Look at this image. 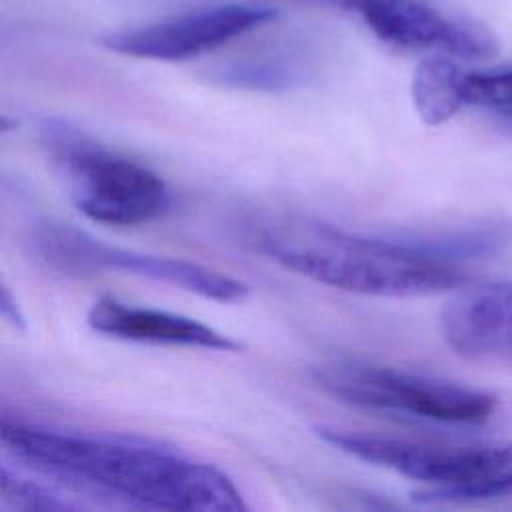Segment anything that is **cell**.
I'll return each mask as SVG.
<instances>
[{"label":"cell","instance_id":"ba28073f","mask_svg":"<svg viewBox=\"0 0 512 512\" xmlns=\"http://www.w3.org/2000/svg\"><path fill=\"white\" fill-rule=\"evenodd\" d=\"M344 8L356 10L382 42L400 50L452 58L498 54V40L486 26L452 16L428 0H346Z\"/></svg>","mask_w":512,"mask_h":512},{"label":"cell","instance_id":"9a60e30c","mask_svg":"<svg viewBox=\"0 0 512 512\" xmlns=\"http://www.w3.org/2000/svg\"><path fill=\"white\" fill-rule=\"evenodd\" d=\"M494 498H512V468L500 472L492 480H488L482 486H478L472 492V496L468 498V502H474V500H494Z\"/></svg>","mask_w":512,"mask_h":512},{"label":"cell","instance_id":"e0dca14e","mask_svg":"<svg viewBox=\"0 0 512 512\" xmlns=\"http://www.w3.org/2000/svg\"><path fill=\"white\" fill-rule=\"evenodd\" d=\"M316 2H332V4H340V6H344V2H346V0H316Z\"/></svg>","mask_w":512,"mask_h":512},{"label":"cell","instance_id":"277c9868","mask_svg":"<svg viewBox=\"0 0 512 512\" xmlns=\"http://www.w3.org/2000/svg\"><path fill=\"white\" fill-rule=\"evenodd\" d=\"M322 442L356 460L426 484L422 502H468L472 492L512 468L510 442H414L338 428H316Z\"/></svg>","mask_w":512,"mask_h":512},{"label":"cell","instance_id":"4fadbf2b","mask_svg":"<svg viewBox=\"0 0 512 512\" xmlns=\"http://www.w3.org/2000/svg\"><path fill=\"white\" fill-rule=\"evenodd\" d=\"M0 498L2 504L14 510H66L76 508L64 494L52 486H44L36 480L24 478L2 466L0 476Z\"/></svg>","mask_w":512,"mask_h":512},{"label":"cell","instance_id":"ac0fdd59","mask_svg":"<svg viewBox=\"0 0 512 512\" xmlns=\"http://www.w3.org/2000/svg\"><path fill=\"white\" fill-rule=\"evenodd\" d=\"M506 116H508V118H512V112H510V114H506Z\"/></svg>","mask_w":512,"mask_h":512},{"label":"cell","instance_id":"52a82bcc","mask_svg":"<svg viewBox=\"0 0 512 512\" xmlns=\"http://www.w3.org/2000/svg\"><path fill=\"white\" fill-rule=\"evenodd\" d=\"M278 12L258 4H222L184 12L146 26L108 32L102 46L146 60H186L210 52L272 20Z\"/></svg>","mask_w":512,"mask_h":512},{"label":"cell","instance_id":"2e32d148","mask_svg":"<svg viewBox=\"0 0 512 512\" xmlns=\"http://www.w3.org/2000/svg\"><path fill=\"white\" fill-rule=\"evenodd\" d=\"M2 314H4V318L6 320H10L12 322V326H16V328H26V318H24V314H22V310L18 308V304H16V300L12 298V294H10V290L8 288H4L2 290Z\"/></svg>","mask_w":512,"mask_h":512},{"label":"cell","instance_id":"8fae6325","mask_svg":"<svg viewBox=\"0 0 512 512\" xmlns=\"http://www.w3.org/2000/svg\"><path fill=\"white\" fill-rule=\"evenodd\" d=\"M464 70L452 56L430 54L424 58L412 78V102L420 120L428 126H440L450 120L462 106Z\"/></svg>","mask_w":512,"mask_h":512},{"label":"cell","instance_id":"7c38bea8","mask_svg":"<svg viewBox=\"0 0 512 512\" xmlns=\"http://www.w3.org/2000/svg\"><path fill=\"white\" fill-rule=\"evenodd\" d=\"M212 80L248 90H286L302 80V68L280 56H256L228 62L216 68Z\"/></svg>","mask_w":512,"mask_h":512},{"label":"cell","instance_id":"5bb4252c","mask_svg":"<svg viewBox=\"0 0 512 512\" xmlns=\"http://www.w3.org/2000/svg\"><path fill=\"white\" fill-rule=\"evenodd\" d=\"M460 94L464 106L490 108L508 114L512 112V68L488 72L464 70Z\"/></svg>","mask_w":512,"mask_h":512},{"label":"cell","instance_id":"6da1fadb","mask_svg":"<svg viewBox=\"0 0 512 512\" xmlns=\"http://www.w3.org/2000/svg\"><path fill=\"white\" fill-rule=\"evenodd\" d=\"M0 438L14 460L74 490L160 510L248 508L222 470L160 446L78 436L8 418L2 420Z\"/></svg>","mask_w":512,"mask_h":512},{"label":"cell","instance_id":"3957f363","mask_svg":"<svg viewBox=\"0 0 512 512\" xmlns=\"http://www.w3.org/2000/svg\"><path fill=\"white\" fill-rule=\"evenodd\" d=\"M42 136L64 174L74 206L86 218L136 226L168 208L170 192L150 168L106 150L60 120H46Z\"/></svg>","mask_w":512,"mask_h":512},{"label":"cell","instance_id":"8992f818","mask_svg":"<svg viewBox=\"0 0 512 512\" xmlns=\"http://www.w3.org/2000/svg\"><path fill=\"white\" fill-rule=\"evenodd\" d=\"M28 244L38 260L62 272L112 270L136 274L224 304L242 302L250 294L242 280L228 274L196 262L120 248L62 222H40L34 226Z\"/></svg>","mask_w":512,"mask_h":512},{"label":"cell","instance_id":"7a4b0ae2","mask_svg":"<svg viewBox=\"0 0 512 512\" xmlns=\"http://www.w3.org/2000/svg\"><path fill=\"white\" fill-rule=\"evenodd\" d=\"M258 248L286 270L368 296H426L468 282L466 266L436 256L414 232L362 236L324 224L276 226L260 234Z\"/></svg>","mask_w":512,"mask_h":512},{"label":"cell","instance_id":"5b68a950","mask_svg":"<svg viewBox=\"0 0 512 512\" xmlns=\"http://www.w3.org/2000/svg\"><path fill=\"white\" fill-rule=\"evenodd\" d=\"M314 380L344 402L442 424H482L498 404L496 396L484 390L354 360L320 366Z\"/></svg>","mask_w":512,"mask_h":512},{"label":"cell","instance_id":"9c48e42d","mask_svg":"<svg viewBox=\"0 0 512 512\" xmlns=\"http://www.w3.org/2000/svg\"><path fill=\"white\" fill-rule=\"evenodd\" d=\"M86 322L94 332L126 342L166 344L216 352L244 350L242 342L218 332L204 322H198L196 318L146 306H134L108 294L96 298L90 304Z\"/></svg>","mask_w":512,"mask_h":512},{"label":"cell","instance_id":"30bf717a","mask_svg":"<svg viewBox=\"0 0 512 512\" xmlns=\"http://www.w3.org/2000/svg\"><path fill=\"white\" fill-rule=\"evenodd\" d=\"M440 332L462 356H512V280L454 296L440 312Z\"/></svg>","mask_w":512,"mask_h":512}]
</instances>
